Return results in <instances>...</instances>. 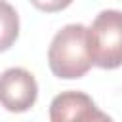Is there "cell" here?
Returning a JSON list of instances; mask_svg holds the SVG:
<instances>
[{"label":"cell","instance_id":"cell-1","mask_svg":"<svg viewBox=\"0 0 122 122\" xmlns=\"http://www.w3.org/2000/svg\"><path fill=\"white\" fill-rule=\"evenodd\" d=\"M48 63L55 76L72 80L84 76L92 69V55L88 48V29L80 23L63 27L51 40L48 50Z\"/></svg>","mask_w":122,"mask_h":122},{"label":"cell","instance_id":"cell-2","mask_svg":"<svg viewBox=\"0 0 122 122\" xmlns=\"http://www.w3.org/2000/svg\"><path fill=\"white\" fill-rule=\"evenodd\" d=\"M92 63L101 69L122 65V11L103 10L88 29Z\"/></svg>","mask_w":122,"mask_h":122},{"label":"cell","instance_id":"cell-3","mask_svg":"<svg viewBox=\"0 0 122 122\" xmlns=\"http://www.w3.org/2000/svg\"><path fill=\"white\" fill-rule=\"evenodd\" d=\"M38 95L34 76L21 67H11L0 74V105L11 112L29 111Z\"/></svg>","mask_w":122,"mask_h":122},{"label":"cell","instance_id":"cell-4","mask_svg":"<svg viewBox=\"0 0 122 122\" xmlns=\"http://www.w3.org/2000/svg\"><path fill=\"white\" fill-rule=\"evenodd\" d=\"M51 122H112L109 114L99 111L93 99L84 92H63L50 105Z\"/></svg>","mask_w":122,"mask_h":122},{"label":"cell","instance_id":"cell-5","mask_svg":"<svg viewBox=\"0 0 122 122\" xmlns=\"http://www.w3.org/2000/svg\"><path fill=\"white\" fill-rule=\"evenodd\" d=\"M19 34V17L11 4L0 0V51H6Z\"/></svg>","mask_w":122,"mask_h":122},{"label":"cell","instance_id":"cell-6","mask_svg":"<svg viewBox=\"0 0 122 122\" xmlns=\"http://www.w3.org/2000/svg\"><path fill=\"white\" fill-rule=\"evenodd\" d=\"M30 4L42 11L53 13V11H61V10L69 8L72 4V0H30Z\"/></svg>","mask_w":122,"mask_h":122}]
</instances>
